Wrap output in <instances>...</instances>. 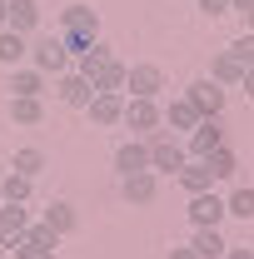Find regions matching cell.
Returning <instances> with one entry per match:
<instances>
[{
	"mask_svg": "<svg viewBox=\"0 0 254 259\" xmlns=\"http://www.w3.org/2000/svg\"><path fill=\"white\" fill-rule=\"evenodd\" d=\"M145 145H150V169H155V175H159V169L180 175L185 160H190V155H185V140H180V135H170V130H155Z\"/></svg>",
	"mask_w": 254,
	"mask_h": 259,
	"instance_id": "obj_1",
	"label": "cell"
},
{
	"mask_svg": "<svg viewBox=\"0 0 254 259\" xmlns=\"http://www.w3.org/2000/svg\"><path fill=\"white\" fill-rule=\"evenodd\" d=\"M120 125H130L135 140H150L155 130H164V120H159V100H125Z\"/></svg>",
	"mask_w": 254,
	"mask_h": 259,
	"instance_id": "obj_2",
	"label": "cell"
},
{
	"mask_svg": "<svg viewBox=\"0 0 254 259\" xmlns=\"http://www.w3.org/2000/svg\"><path fill=\"white\" fill-rule=\"evenodd\" d=\"M55 244H60V234L30 220V229L10 244V254H15V259H55Z\"/></svg>",
	"mask_w": 254,
	"mask_h": 259,
	"instance_id": "obj_3",
	"label": "cell"
},
{
	"mask_svg": "<svg viewBox=\"0 0 254 259\" xmlns=\"http://www.w3.org/2000/svg\"><path fill=\"white\" fill-rule=\"evenodd\" d=\"M30 65L40 70V75H65V70H70V55H65L60 35H40V40L30 45Z\"/></svg>",
	"mask_w": 254,
	"mask_h": 259,
	"instance_id": "obj_4",
	"label": "cell"
},
{
	"mask_svg": "<svg viewBox=\"0 0 254 259\" xmlns=\"http://www.w3.org/2000/svg\"><path fill=\"white\" fill-rule=\"evenodd\" d=\"M125 90H130V100H159V90H164V70H159V65H150V60L130 65Z\"/></svg>",
	"mask_w": 254,
	"mask_h": 259,
	"instance_id": "obj_5",
	"label": "cell"
},
{
	"mask_svg": "<svg viewBox=\"0 0 254 259\" xmlns=\"http://www.w3.org/2000/svg\"><path fill=\"white\" fill-rule=\"evenodd\" d=\"M185 100H190L204 120H220V110H224V85H215V80L204 75V80H194L190 90H185Z\"/></svg>",
	"mask_w": 254,
	"mask_h": 259,
	"instance_id": "obj_6",
	"label": "cell"
},
{
	"mask_svg": "<svg viewBox=\"0 0 254 259\" xmlns=\"http://www.w3.org/2000/svg\"><path fill=\"white\" fill-rule=\"evenodd\" d=\"M190 220H194V229H220L224 225V199L215 190L190 194Z\"/></svg>",
	"mask_w": 254,
	"mask_h": 259,
	"instance_id": "obj_7",
	"label": "cell"
},
{
	"mask_svg": "<svg viewBox=\"0 0 254 259\" xmlns=\"http://www.w3.org/2000/svg\"><path fill=\"white\" fill-rule=\"evenodd\" d=\"M55 95H60V105H70V110H85V105H90V95H95V85H90L85 75L65 70V75H55Z\"/></svg>",
	"mask_w": 254,
	"mask_h": 259,
	"instance_id": "obj_8",
	"label": "cell"
},
{
	"mask_svg": "<svg viewBox=\"0 0 254 259\" xmlns=\"http://www.w3.org/2000/svg\"><path fill=\"white\" fill-rule=\"evenodd\" d=\"M220 145H224V130L215 125V120H199V125L185 135V155H190V160H204V155L220 150Z\"/></svg>",
	"mask_w": 254,
	"mask_h": 259,
	"instance_id": "obj_9",
	"label": "cell"
},
{
	"mask_svg": "<svg viewBox=\"0 0 254 259\" xmlns=\"http://www.w3.org/2000/svg\"><path fill=\"white\" fill-rule=\"evenodd\" d=\"M120 194H125L130 204H150L159 194V175L155 169H135V175H120Z\"/></svg>",
	"mask_w": 254,
	"mask_h": 259,
	"instance_id": "obj_10",
	"label": "cell"
},
{
	"mask_svg": "<svg viewBox=\"0 0 254 259\" xmlns=\"http://www.w3.org/2000/svg\"><path fill=\"white\" fill-rule=\"evenodd\" d=\"M159 120H164V130H170V135H190V130L199 125V120H204V115H199V110H194L190 100L180 95V100H170V105H164V110H159Z\"/></svg>",
	"mask_w": 254,
	"mask_h": 259,
	"instance_id": "obj_11",
	"label": "cell"
},
{
	"mask_svg": "<svg viewBox=\"0 0 254 259\" xmlns=\"http://www.w3.org/2000/svg\"><path fill=\"white\" fill-rule=\"evenodd\" d=\"M60 35H80V40H100V15L90 5H70L60 20Z\"/></svg>",
	"mask_w": 254,
	"mask_h": 259,
	"instance_id": "obj_12",
	"label": "cell"
},
{
	"mask_svg": "<svg viewBox=\"0 0 254 259\" xmlns=\"http://www.w3.org/2000/svg\"><path fill=\"white\" fill-rule=\"evenodd\" d=\"M35 25H40V5L35 0H5V30L30 35Z\"/></svg>",
	"mask_w": 254,
	"mask_h": 259,
	"instance_id": "obj_13",
	"label": "cell"
},
{
	"mask_svg": "<svg viewBox=\"0 0 254 259\" xmlns=\"http://www.w3.org/2000/svg\"><path fill=\"white\" fill-rule=\"evenodd\" d=\"M85 110H90V120H95V125H120V115H125V95H110V90H95Z\"/></svg>",
	"mask_w": 254,
	"mask_h": 259,
	"instance_id": "obj_14",
	"label": "cell"
},
{
	"mask_svg": "<svg viewBox=\"0 0 254 259\" xmlns=\"http://www.w3.org/2000/svg\"><path fill=\"white\" fill-rule=\"evenodd\" d=\"M25 229H30V209H25V204H0V244H5V249H10Z\"/></svg>",
	"mask_w": 254,
	"mask_h": 259,
	"instance_id": "obj_15",
	"label": "cell"
},
{
	"mask_svg": "<svg viewBox=\"0 0 254 259\" xmlns=\"http://www.w3.org/2000/svg\"><path fill=\"white\" fill-rule=\"evenodd\" d=\"M45 80H50V75H40L35 65H15V70H10V95L40 100V95H45Z\"/></svg>",
	"mask_w": 254,
	"mask_h": 259,
	"instance_id": "obj_16",
	"label": "cell"
},
{
	"mask_svg": "<svg viewBox=\"0 0 254 259\" xmlns=\"http://www.w3.org/2000/svg\"><path fill=\"white\" fill-rule=\"evenodd\" d=\"M45 229H55V234H75V225H80V214H75V204L70 199H50L45 204V220H40Z\"/></svg>",
	"mask_w": 254,
	"mask_h": 259,
	"instance_id": "obj_17",
	"label": "cell"
},
{
	"mask_svg": "<svg viewBox=\"0 0 254 259\" xmlns=\"http://www.w3.org/2000/svg\"><path fill=\"white\" fill-rule=\"evenodd\" d=\"M115 169H120V175L150 169V145H145V140H125V145L115 150Z\"/></svg>",
	"mask_w": 254,
	"mask_h": 259,
	"instance_id": "obj_18",
	"label": "cell"
},
{
	"mask_svg": "<svg viewBox=\"0 0 254 259\" xmlns=\"http://www.w3.org/2000/svg\"><path fill=\"white\" fill-rule=\"evenodd\" d=\"M125 75H130L125 60H105L95 75H90V85H95V90H110V95H125Z\"/></svg>",
	"mask_w": 254,
	"mask_h": 259,
	"instance_id": "obj_19",
	"label": "cell"
},
{
	"mask_svg": "<svg viewBox=\"0 0 254 259\" xmlns=\"http://www.w3.org/2000/svg\"><path fill=\"white\" fill-rule=\"evenodd\" d=\"M10 169H15V175H25V180H40V175L50 169V160H45V150L25 145V150H15V155H10Z\"/></svg>",
	"mask_w": 254,
	"mask_h": 259,
	"instance_id": "obj_20",
	"label": "cell"
},
{
	"mask_svg": "<svg viewBox=\"0 0 254 259\" xmlns=\"http://www.w3.org/2000/svg\"><path fill=\"white\" fill-rule=\"evenodd\" d=\"M204 169H209L215 180H234V175H239V155H234L229 145H220V150L204 155Z\"/></svg>",
	"mask_w": 254,
	"mask_h": 259,
	"instance_id": "obj_21",
	"label": "cell"
},
{
	"mask_svg": "<svg viewBox=\"0 0 254 259\" xmlns=\"http://www.w3.org/2000/svg\"><path fill=\"white\" fill-rule=\"evenodd\" d=\"M25 55H30V40H25V35H15V30H5V25H0V65H10V70H15V65L25 60Z\"/></svg>",
	"mask_w": 254,
	"mask_h": 259,
	"instance_id": "obj_22",
	"label": "cell"
},
{
	"mask_svg": "<svg viewBox=\"0 0 254 259\" xmlns=\"http://www.w3.org/2000/svg\"><path fill=\"white\" fill-rule=\"evenodd\" d=\"M30 194H35V180L15 175V169L0 180V199H5V204H30Z\"/></svg>",
	"mask_w": 254,
	"mask_h": 259,
	"instance_id": "obj_23",
	"label": "cell"
},
{
	"mask_svg": "<svg viewBox=\"0 0 254 259\" xmlns=\"http://www.w3.org/2000/svg\"><path fill=\"white\" fill-rule=\"evenodd\" d=\"M190 249H194L199 259H224V249H229V244H224V234H220V229H194Z\"/></svg>",
	"mask_w": 254,
	"mask_h": 259,
	"instance_id": "obj_24",
	"label": "cell"
},
{
	"mask_svg": "<svg viewBox=\"0 0 254 259\" xmlns=\"http://www.w3.org/2000/svg\"><path fill=\"white\" fill-rule=\"evenodd\" d=\"M180 185L190 194H204V190H215V175L204 169V160H185V169H180Z\"/></svg>",
	"mask_w": 254,
	"mask_h": 259,
	"instance_id": "obj_25",
	"label": "cell"
},
{
	"mask_svg": "<svg viewBox=\"0 0 254 259\" xmlns=\"http://www.w3.org/2000/svg\"><path fill=\"white\" fill-rule=\"evenodd\" d=\"M10 120L15 125H40L45 120V105L30 100V95H10Z\"/></svg>",
	"mask_w": 254,
	"mask_h": 259,
	"instance_id": "obj_26",
	"label": "cell"
},
{
	"mask_svg": "<svg viewBox=\"0 0 254 259\" xmlns=\"http://www.w3.org/2000/svg\"><path fill=\"white\" fill-rule=\"evenodd\" d=\"M105 60H115V50H110L105 40H90V50H85V55L75 60V75H85V80H90V75H95Z\"/></svg>",
	"mask_w": 254,
	"mask_h": 259,
	"instance_id": "obj_27",
	"label": "cell"
},
{
	"mask_svg": "<svg viewBox=\"0 0 254 259\" xmlns=\"http://www.w3.org/2000/svg\"><path fill=\"white\" fill-rule=\"evenodd\" d=\"M239 75H244V70H239V60H234L229 50H220V55L209 60V80H215V85H239Z\"/></svg>",
	"mask_w": 254,
	"mask_h": 259,
	"instance_id": "obj_28",
	"label": "cell"
},
{
	"mask_svg": "<svg viewBox=\"0 0 254 259\" xmlns=\"http://www.w3.org/2000/svg\"><path fill=\"white\" fill-rule=\"evenodd\" d=\"M224 214H234V220H254V185H239V190L224 199Z\"/></svg>",
	"mask_w": 254,
	"mask_h": 259,
	"instance_id": "obj_29",
	"label": "cell"
},
{
	"mask_svg": "<svg viewBox=\"0 0 254 259\" xmlns=\"http://www.w3.org/2000/svg\"><path fill=\"white\" fill-rule=\"evenodd\" d=\"M229 55L239 60V70H254V35H249V30L234 35V40H229Z\"/></svg>",
	"mask_w": 254,
	"mask_h": 259,
	"instance_id": "obj_30",
	"label": "cell"
},
{
	"mask_svg": "<svg viewBox=\"0 0 254 259\" xmlns=\"http://www.w3.org/2000/svg\"><path fill=\"white\" fill-rule=\"evenodd\" d=\"M194 5H199L209 20H215V15H229V0H194Z\"/></svg>",
	"mask_w": 254,
	"mask_h": 259,
	"instance_id": "obj_31",
	"label": "cell"
},
{
	"mask_svg": "<svg viewBox=\"0 0 254 259\" xmlns=\"http://www.w3.org/2000/svg\"><path fill=\"white\" fill-rule=\"evenodd\" d=\"M239 85H244V95L254 100V70H244V75H239Z\"/></svg>",
	"mask_w": 254,
	"mask_h": 259,
	"instance_id": "obj_32",
	"label": "cell"
},
{
	"mask_svg": "<svg viewBox=\"0 0 254 259\" xmlns=\"http://www.w3.org/2000/svg\"><path fill=\"white\" fill-rule=\"evenodd\" d=\"M170 259H199V254H194L190 244H180V249H170Z\"/></svg>",
	"mask_w": 254,
	"mask_h": 259,
	"instance_id": "obj_33",
	"label": "cell"
},
{
	"mask_svg": "<svg viewBox=\"0 0 254 259\" xmlns=\"http://www.w3.org/2000/svg\"><path fill=\"white\" fill-rule=\"evenodd\" d=\"M224 259H254V249H234V244H229V249H224Z\"/></svg>",
	"mask_w": 254,
	"mask_h": 259,
	"instance_id": "obj_34",
	"label": "cell"
},
{
	"mask_svg": "<svg viewBox=\"0 0 254 259\" xmlns=\"http://www.w3.org/2000/svg\"><path fill=\"white\" fill-rule=\"evenodd\" d=\"M229 10H234V15H244V10H254V0H229Z\"/></svg>",
	"mask_w": 254,
	"mask_h": 259,
	"instance_id": "obj_35",
	"label": "cell"
},
{
	"mask_svg": "<svg viewBox=\"0 0 254 259\" xmlns=\"http://www.w3.org/2000/svg\"><path fill=\"white\" fill-rule=\"evenodd\" d=\"M244 30H249V35H254V10H244Z\"/></svg>",
	"mask_w": 254,
	"mask_h": 259,
	"instance_id": "obj_36",
	"label": "cell"
},
{
	"mask_svg": "<svg viewBox=\"0 0 254 259\" xmlns=\"http://www.w3.org/2000/svg\"><path fill=\"white\" fill-rule=\"evenodd\" d=\"M0 25H5V0H0Z\"/></svg>",
	"mask_w": 254,
	"mask_h": 259,
	"instance_id": "obj_37",
	"label": "cell"
},
{
	"mask_svg": "<svg viewBox=\"0 0 254 259\" xmlns=\"http://www.w3.org/2000/svg\"><path fill=\"white\" fill-rule=\"evenodd\" d=\"M0 254H5V244H0Z\"/></svg>",
	"mask_w": 254,
	"mask_h": 259,
	"instance_id": "obj_38",
	"label": "cell"
},
{
	"mask_svg": "<svg viewBox=\"0 0 254 259\" xmlns=\"http://www.w3.org/2000/svg\"><path fill=\"white\" fill-rule=\"evenodd\" d=\"M0 204H5V199H0Z\"/></svg>",
	"mask_w": 254,
	"mask_h": 259,
	"instance_id": "obj_39",
	"label": "cell"
}]
</instances>
